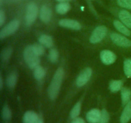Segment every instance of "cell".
<instances>
[{"mask_svg": "<svg viewBox=\"0 0 131 123\" xmlns=\"http://www.w3.org/2000/svg\"><path fill=\"white\" fill-rule=\"evenodd\" d=\"M64 76V70L62 68H58L52 78L51 83L49 87L48 94L51 99H54L58 95L61 83Z\"/></svg>", "mask_w": 131, "mask_h": 123, "instance_id": "obj_1", "label": "cell"}, {"mask_svg": "<svg viewBox=\"0 0 131 123\" xmlns=\"http://www.w3.org/2000/svg\"><path fill=\"white\" fill-rule=\"evenodd\" d=\"M24 58L26 63L31 69H35L39 66V56L35 53L32 46H28L24 51Z\"/></svg>", "mask_w": 131, "mask_h": 123, "instance_id": "obj_2", "label": "cell"}, {"mask_svg": "<svg viewBox=\"0 0 131 123\" xmlns=\"http://www.w3.org/2000/svg\"><path fill=\"white\" fill-rule=\"evenodd\" d=\"M19 27V21L17 19H14L4 27L0 32V38L3 39L11 35L14 34Z\"/></svg>", "mask_w": 131, "mask_h": 123, "instance_id": "obj_3", "label": "cell"}, {"mask_svg": "<svg viewBox=\"0 0 131 123\" xmlns=\"http://www.w3.org/2000/svg\"><path fill=\"white\" fill-rule=\"evenodd\" d=\"M38 9L36 3L33 2L29 3L28 5L26 14V22L27 24H31L34 23L38 15Z\"/></svg>", "mask_w": 131, "mask_h": 123, "instance_id": "obj_4", "label": "cell"}, {"mask_svg": "<svg viewBox=\"0 0 131 123\" xmlns=\"http://www.w3.org/2000/svg\"><path fill=\"white\" fill-rule=\"evenodd\" d=\"M106 34H107L106 27L104 26H99L93 30L90 38V41L92 44L98 43L104 39Z\"/></svg>", "mask_w": 131, "mask_h": 123, "instance_id": "obj_5", "label": "cell"}, {"mask_svg": "<svg viewBox=\"0 0 131 123\" xmlns=\"http://www.w3.org/2000/svg\"><path fill=\"white\" fill-rule=\"evenodd\" d=\"M92 74V70L90 67H86L83 69L76 79V85L78 87H83L87 83L90 79Z\"/></svg>", "mask_w": 131, "mask_h": 123, "instance_id": "obj_6", "label": "cell"}, {"mask_svg": "<svg viewBox=\"0 0 131 123\" xmlns=\"http://www.w3.org/2000/svg\"><path fill=\"white\" fill-rule=\"evenodd\" d=\"M111 39L113 42L120 47H131V40L127 37L119 35L118 33L111 34Z\"/></svg>", "mask_w": 131, "mask_h": 123, "instance_id": "obj_7", "label": "cell"}, {"mask_svg": "<svg viewBox=\"0 0 131 123\" xmlns=\"http://www.w3.org/2000/svg\"><path fill=\"white\" fill-rule=\"evenodd\" d=\"M101 58L102 62L106 65L113 64L116 59V56L113 52L110 50H103L101 53Z\"/></svg>", "mask_w": 131, "mask_h": 123, "instance_id": "obj_8", "label": "cell"}, {"mask_svg": "<svg viewBox=\"0 0 131 123\" xmlns=\"http://www.w3.org/2000/svg\"><path fill=\"white\" fill-rule=\"evenodd\" d=\"M59 24L61 26L64 28H67L69 29H75V30H79L81 28L80 23L75 20L69 19H61L59 21Z\"/></svg>", "mask_w": 131, "mask_h": 123, "instance_id": "obj_9", "label": "cell"}, {"mask_svg": "<svg viewBox=\"0 0 131 123\" xmlns=\"http://www.w3.org/2000/svg\"><path fill=\"white\" fill-rule=\"evenodd\" d=\"M102 111L98 109H92L86 115L87 121L89 123H99Z\"/></svg>", "mask_w": 131, "mask_h": 123, "instance_id": "obj_10", "label": "cell"}, {"mask_svg": "<svg viewBox=\"0 0 131 123\" xmlns=\"http://www.w3.org/2000/svg\"><path fill=\"white\" fill-rule=\"evenodd\" d=\"M52 16V12L49 6L47 5H43L40 9V17L42 22L47 23L50 21Z\"/></svg>", "mask_w": 131, "mask_h": 123, "instance_id": "obj_11", "label": "cell"}, {"mask_svg": "<svg viewBox=\"0 0 131 123\" xmlns=\"http://www.w3.org/2000/svg\"><path fill=\"white\" fill-rule=\"evenodd\" d=\"M131 119V101L126 104L120 117V122L127 123Z\"/></svg>", "mask_w": 131, "mask_h": 123, "instance_id": "obj_12", "label": "cell"}, {"mask_svg": "<svg viewBox=\"0 0 131 123\" xmlns=\"http://www.w3.org/2000/svg\"><path fill=\"white\" fill-rule=\"evenodd\" d=\"M118 16L123 24L127 28H131V14L129 11L125 10H121L119 12Z\"/></svg>", "mask_w": 131, "mask_h": 123, "instance_id": "obj_13", "label": "cell"}, {"mask_svg": "<svg viewBox=\"0 0 131 123\" xmlns=\"http://www.w3.org/2000/svg\"><path fill=\"white\" fill-rule=\"evenodd\" d=\"M39 120L38 115L33 111H26L23 117L24 123H38Z\"/></svg>", "mask_w": 131, "mask_h": 123, "instance_id": "obj_14", "label": "cell"}, {"mask_svg": "<svg viewBox=\"0 0 131 123\" xmlns=\"http://www.w3.org/2000/svg\"><path fill=\"white\" fill-rule=\"evenodd\" d=\"M114 26L116 28V29L117 30H118L119 32H121L122 33H123L124 35L126 36H130L131 35V32L129 30V28L125 25V24H123L122 23L120 22L119 20H115L113 23Z\"/></svg>", "mask_w": 131, "mask_h": 123, "instance_id": "obj_15", "label": "cell"}, {"mask_svg": "<svg viewBox=\"0 0 131 123\" xmlns=\"http://www.w3.org/2000/svg\"><path fill=\"white\" fill-rule=\"evenodd\" d=\"M40 43L46 47H50L53 44L52 37L47 35H42L38 38Z\"/></svg>", "mask_w": 131, "mask_h": 123, "instance_id": "obj_16", "label": "cell"}, {"mask_svg": "<svg viewBox=\"0 0 131 123\" xmlns=\"http://www.w3.org/2000/svg\"><path fill=\"white\" fill-rule=\"evenodd\" d=\"M122 102L123 105H126L130 101L131 97V90L125 87H123L121 90Z\"/></svg>", "mask_w": 131, "mask_h": 123, "instance_id": "obj_17", "label": "cell"}, {"mask_svg": "<svg viewBox=\"0 0 131 123\" xmlns=\"http://www.w3.org/2000/svg\"><path fill=\"white\" fill-rule=\"evenodd\" d=\"M70 9V5L68 2H62L56 6V10L60 14H65Z\"/></svg>", "mask_w": 131, "mask_h": 123, "instance_id": "obj_18", "label": "cell"}, {"mask_svg": "<svg viewBox=\"0 0 131 123\" xmlns=\"http://www.w3.org/2000/svg\"><path fill=\"white\" fill-rule=\"evenodd\" d=\"M17 81V74L16 73H12L9 74L6 79V84L10 88H13L15 86Z\"/></svg>", "mask_w": 131, "mask_h": 123, "instance_id": "obj_19", "label": "cell"}, {"mask_svg": "<svg viewBox=\"0 0 131 123\" xmlns=\"http://www.w3.org/2000/svg\"><path fill=\"white\" fill-rule=\"evenodd\" d=\"M123 82L122 80H113L111 81L110 83V88L111 92H117L120 90L122 87Z\"/></svg>", "mask_w": 131, "mask_h": 123, "instance_id": "obj_20", "label": "cell"}, {"mask_svg": "<svg viewBox=\"0 0 131 123\" xmlns=\"http://www.w3.org/2000/svg\"><path fill=\"white\" fill-rule=\"evenodd\" d=\"M46 72L43 68L41 66H38L35 69L34 76L38 80H40L45 76Z\"/></svg>", "mask_w": 131, "mask_h": 123, "instance_id": "obj_21", "label": "cell"}, {"mask_svg": "<svg viewBox=\"0 0 131 123\" xmlns=\"http://www.w3.org/2000/svg\"><path fill=\"white\" fill-rule=\"evenodd\" d=\"M81 109V104L80 102H77L73 107L72 110L70 111V117H71V118L75 119V118L78 117V115L80 114Z\"/></svg>", "mask_w": 131, "mask_h": 123, "instance_id": "obj_22", "label": "cell"}, {"mask_svg": "<svg viewBox=\"0 0 131 123\" xmlns=\"http://www.w3.org/2000/svg\"><path fill=\"white\" fill-rule=\"evenodd\" d=\"M124 70L127 77L131 78V59H126L124 61Z\"/></svg>", "mask_w": 131, "mask_h": 123, "instance_id": "obj_23", "label": "cell"}, {"mask_svg": "<svg viewBox=\"0 0 131 123\" xmlns=\"http://www.w3.org/2000/svg\"><path fill=\"white\" fill-rule=\"evenodd\" d=\"M12 53V49L11 47H7L3 50L1 53V60L4 62H6L9 60L10 56Z\"/></svg>", "mask_w": 131, "mask_h": 123, "instance_id": "obj_24", "label": "cell"}, {"mask_svg": "<svg viewBox=\"0 0 131 123\" xmlns=\"http://www.w3.org/2000/svg\"><path fill=\"white\" fill-rule=\"evenodd\" d=\"M2 117L4 120H7L11 119L12 117V112L8 106H4L2 110Z\"/></svg>", "mask_w": 131, "mask_h": 123, "instance_id": "obj_25", "label": "cell"}, {"mask_svg": "<svg viewBox=\"0 0 131 123\" xmlns=\"http://www.w3.org/2000/svg\"><path fill=\"white\" fill-rule=\"evenodd\" d=\"M49 58L51 62L55 63L58 61V52L55 49H52L50 51L49 55Z\"/></svg>", "mask_w": 131, "mask_h": 123, "instance_id": "obj_26", "label": "cell"}, {"mask_svg": "<svg viewBox=\"0 0 131 123\" xmlns=\"http://www.w3.org/2000/svg\"><path fill=\"white\" fill-rule=\"evenodd\" d=\"M33 49L35 53L37 54L38 56H41V55H43L45 52L44 47L41 44H34L33 45Z\"/></svg>", "mask_w": 131, "mask_h": 123, "instance_id": "obj_27", "label": "cell"}, {"mask_svg": "<svg viewBox=\"0 0 131 123\" xmlns=\"http://www.w3.org/2000/svg\"><path fill=\"white\" fill-rule=\"evenodd\" d=\"M117 3L121 7L131 10V0H117Z\"/></svg>", "mask_w": 131, "mask_h": 123, "instance_id": "obj_28", "label": "cell"}, {"mask_svg": "<svg viewBox=\"0 0 131 123\" xmlns=\"http://www.w3.org/2000/svg\"><path fill=\"white\" fill-rule=\"evenodd\" d=\"M110 119V115L109 113L106 110H103L102 111L101 117L100 119L99 123H107Z\"/></svg>", "mask_w": 131, "mask_h": 123, "instance_id": "obj_29", "label": "cell"}, {"mask_svg": "<svg viewBox=\"0 0 131 123\" xmlns=\"http://www.w3.org/2000/svg\"><path fill=\"white\" fill-rule=\"evenodd\" d=\"M5 20V14L3 10H0V26H2Z\"/></svg>", "mask_w": 131, "mask_h": 123, "instance_id": "obj_30", "label": "cell"}, {"mask_svg": "<svg viewBox=\"0 0 131 123\" xmlns=\"http://www.w3.org/2000/svg\"><path fill=\"white\" fill-rule=\"evenodd\" d=\"M71 123H86V122L84 120V119H83L82 118L77 117V118H75V119L72 120V122Z\"/></svg>", "mask_w": 131, "mask_h": 123, "instance_id": "obj_31", "label": "cell"}, {"mask_svg": "<svg viewBox=\"0 0 131 123\" xmlns=\"http://www.w3.org/2000/svg\"><path fill=\"white\" fill-rule=\"evenodd\" d=\"M3 88V79H2V77L0 78V89H2Z\"/></svg>", "mask_w": 131, "mask_h": 123, "instance_id": "obj_32", "label": "cell"}, {"mask_svg": "<svg viewBox=\"0 0 131 123\" xmlns=\"http://www.w3.org/2000/svg\"><path fill=\"white\" fill-rule=\"evenodd\" d=\"M57 1H59V2H68V1H70V0H56Z\"/></svg>", "mask_w": 131, "mask_h": 123, "instance_id": "obj_33", "label": "cell"}, {"mask_svg": "<svg viewBox=\"0 0 131 123\" xmlns=\"http://www.w3.org/2000/svg\"><path fill=\"white\" fill-rule=\"evenodd\" d=\"M38 123H44V122H43V120H42V119H40V120H39V122H38Z\"/></svg>", "mask_w": 131, "mask_h": 123, "instance_id": "obj_34", "label": "cell"}, {"mask_svg": "<svg viewBox=\"0 0 131 123\" xmlns=\"http://www.w3.org/2000/svg\"><path fill=\"white\" fill-rule=\"evenodd\" d=\"M2 1H3V0H0V4H2Z\"/></svg>", "mask_w": 131, "mask_h": 123, "instance_id": "obj_35", "label": "cell"}]
</instances>
